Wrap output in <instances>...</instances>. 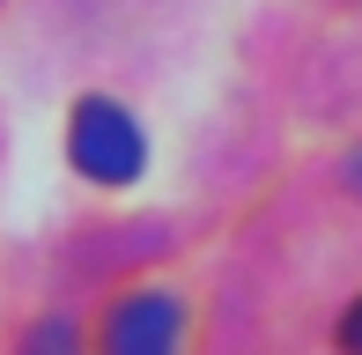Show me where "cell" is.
<instances>
[{
  "instance_id": "7a4b0ae2",
  "label": "cell",
  "mask_w": 362,
  "mask_h": 355,
  "mask_svg": "<svg viewBox=\"0 0 362 355\" xmlns=\"http://www.w3.org/2000/svg\"><path fill=\"white\" fill-rule=\"evenodd\" d=\"M177 348H185V303L170 289L119 296V311L104 326V355H177Z\"/></svg>"
},
{
  "instance_id": "3957f363",
  "label": "cell",
  "mask_w": 362,
  "mask_h": 355,
  "mask_svg": "<svg viewBox=\"0 0 362 355\" xmlns=\"http://www.w3.org/2000/svg\"><path fill=\"white\" fill-rule=\"evenodd\" d=\"M23 355H81V348H74V326H67V318H45V326H30Z\"/></svg>"
},
{
  "instance_id": "277c9868",
  "label": "cell",
  "mask_w": 362,
  "mask_h": 355,
  "mask_svg": "<svg viewBox=\"0 0 362 355\" xmlns=\"http://www.w3.org/2000/svg\"><path fill=\"white\" fill-rule=\"evenodd\" d=\"M340 348H348V355H362V296H355V311L340 318Z\"/></svg>"
},
{
  "instance_id": "6da1fadb",
  "label": "cell",
  "mask_w": 362,
  "mask_h": 355,
  "mask_svg": "<svg viewBox=\"0 0 362 355\" xmlns=\"http://www.w3.org/2000/svg\"><path fill=\"white\" fill-rule=\"evenodd\" d=\"M67 163L96 185H134L148 170V141H141L134 111L111 104V96H81L67 119Z\"/></svg>"
}]
</instances>
